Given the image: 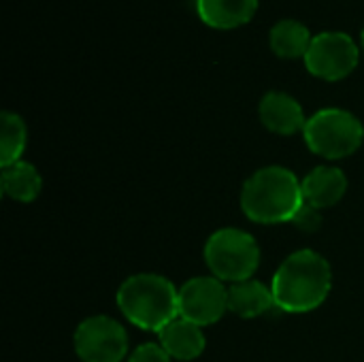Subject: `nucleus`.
Returning <instances> with one entry per match:
<instances>
[{"label":"nucleus","instance_id":"obj_1","mask_svg":"<svg viewBox=\"0 0 364 362\" xmlns=\"http://www.w3.org/2000/svg\"><path fill=\"white\" fill-rule=\"evenodd\" d=\"M333 271L324 256L314 250L290 254L273 277L275 307L286 314H307L318 309L331 294Z\"/></svg>","mask_w":364,"mask_h":362},{"label":"nucleus","instance_id":"obj_2","mask_svg":"<svg viewBox=\"0 0 364 362\" xmlns=\"http://www.w3.org/2000/svg\"><path fill=\"white\" fill-rule=\"evenodd\" d=\"M303 205L301 181L284 166H264L256 171L241 190L243 213L258 224L292 222Z\"/></svg>","mask_w":364,"mask_h":362},{"label":"nucleus","instance_id":"obj_3","mask_svg":"<svg viewBox=\"0 0 364 362\" xmlns=\"http://www.w3.org/2000/svg\"><path fill=\"white\" fill-rule=\"evenodd\" d=\"M117 305L134 326L160 333L179 318V290L162 275L139 273L119 286Z\"/></svg>","mask_w":364,"mask_h":362},{"label":"nucleus","instance_id":"obj_4","mask_svg":"<svg viewBox=\"0 0 364 362\" xmlns=\"http://www.w3.org/2000/svg\"><path fill=\"white\" fill-rule=\"evenodd\" d=\"M205 262L220 282L252 280L260 265V247L256 239L239 228L215 230L205 243Z\"/></svg>","mask_w":364,"mask_h":362},{"label":"nucleus","instance_id":"obj_5","mask_svg":"<svg viewBox=\"0 0 364 362\" xmlns=\"http://www.w3.org/2000/svg\"><path fill=\"white\" fill-rule=\"evenodd\" d=\"M303 137L314 154L339 160L352 156L363 145L364 126L346 109H322L307 119Z\"/></svg>","mask_w":364,"mask_h":362},{"label":"nucleus","instance_id":"obj_6","mask_svg":"<svg viewBox=\"0 0 364 362\" xmlns=\"http://www.w3.org/2000/svg\"><path fill=\"white\" fill-rule=\"evenodd\" d=\"M303 60L314 77L324 81H339L354 73L360 60V51L350 34L322 32L314 36Z\"/></svg>","mask_w":364,"mask_h":362},{"label":"nucleus","instance_id":"obj_7","mask_svg":"<svg viewBox=\"0 0 364 362\" xmlns=\"http://www.w3.org/2000/svg\"><path fill=\"white\" fill-rule=\"evenodd\" d=\"M75 352L83 362H122L128 352L124 326L109 316H92L75 331Z\"/></svg>","mask_w":364,"mask_h":362},{"label":"nucleus","instance_id":"obj_8","mask_svg":"<svg viewBox=\"0 0 364 362\" xmlns=\"http://www.w3.org/2000/svg\"><path fill=\"white\" fill-rule=\"evenodd\" d=\"M226 312L228 290L218 277H194L179 288V318L198 326H209Z\"/></svg>","mask_w":364,"mask_h":362},{"label":"nucleus","instance_id":"obj_9","mask_svg":"<svg viewBox=\"0 0 364 362\" xmlns=\"http://www.w3.org/2000/svg\"><path fill=\"white\" fill-rule=\"evenodd\" d=\"M260 119L267 130L275 134H296L305 130V113L299 100L286 92H269L262 96L258 107Z\"/></svg>","mask_w":364,"mask_h":362},{"label":"nucleus","instance_id":"obj_10","mask_svg":"<svg viewBox=\"0 0 364 362\" xmlns=\"http://www.w3.org/2000/svg\"><path fill=\"white\" fill-rule=\"evenodd\" d=\"M301 190H303V201L316 207L318 211H322L337 205L346 196L348 177L343 175L341 169L318 166L301 181Z\"/></svg>","mask_w":364,"mask_h":362},{"label":"nucleus","instance_id":"obj_11","mask_svg":"<svg viewBox=\"0 0 364 362\" xmlns=\"http://www.w3.org/2000/svg\"><path fill=\"white\" fill-rule=\"evenodd\" d=\"M160 346L175 361H194L205 352L207 339L198 324L183 318L173 320L158 333Z\"/></svg>","mask_w":364,"mask_h":362},{"label":"nucleus","instance_id":"obj_12","mask_svg":"<svg viewBox=\"0 0 364 362\" xmlns=\"http://www.w3.org/2000/svg\"><path fill=\"white\" fill-rule=\"evenodd\" d=\"M258 11V0H196L198 17L215 30H232L247 21Z\"/></svg>","mask_w":364,"mask_h":362},{"label":"nucleus","instance_id":"obj_13","mask_svg":"<svg viewBox=\"0 0 364 362\" xmlns=\"http://www.w3.org/2000/svg\"><path fill=\"white\" fill-rule=\"evenodd\" d=\"M275 307L271 288L256 280H245L228 288V312L239 318H258Z\"/></svg>","mask_w":364,"mask_h":362},{"label":"nucleus","instance_id":"obj_14","mask_svg":"<svg viewBox=\"0 0 364 362\" xmlns=\"http://www.w3.org/2000/svg\"><path fill=\"white\" fill-rule=\"evenodd\" d=\"M311 41H314V36L309 34V28L296 19L277 21L269 34V45H271L273 53L279 58H286V60L305 58Z\"/></svg>","mask_w":364,"mask_h":362},{"label":"nucleus","instance_id":"obj_15","mask_svg":"<svg viewBox=\"0 0 364 362\" xmlns=\"http://www.w3.org/2000/svg\"><path fill=\"white\" fill-rule=\"evenodd\" d=\"M2 194L19 201V203H32L41 190H43V179L30 162H15L11 166H2Z\"/></svg>","mask_w":364,"mask_h":362},{"label":"nucleus","instance_id":"obj_16","mask_svg":"<svg viewBox=\"0 0 364 362\" xmlns=\"http://www.w3.org/2000/svg\"><path fill=\"white\" fill-rule=\"evenodd\" d=\"M28 130L23 119L17 113L4 111L0 115V164L11 166L19 162L23 149H26Z\"/></svg>","mask_w":364,"mask_h":362},{"label":"nucleus","instance_id":"obj_17","mask_svg":"<svg viewBox=\"0 0 364 362\" xmlns=\"http://www.w3.org/2000/svg\"><path fill=\"white\" fill-rule=\"evenodd\" d=\"M128 362H171V356L160 344H143L130 354Z\"/></svg>","mask_w":364,"mask_h":362},{"label":"nucleus","instance_id":"obj_18","mask_svg":"<svg viewBox=\"0 0 364 362\" xmlns=\"http://www.w3.org/2000/svg\"><path fill=\"white\" fill-rule=\"evenodd\" d=\"M292 224H296L301 230H307V233H311V230H316L318 226H320V211L316 209V207H311V205H303L301 207V211L296 213V218L292 220Z\"/></svg>","mask_w":364,"mask_h":362},{"label":"nucleus","instance_id":"obj_19","mask_svg":"<svg viewBox=\"0 0 364 362\" xmlns=\"http://www.w3.org/2000/svg\"><path fill=\"white\" fill-rule=\"evenodd\" d=\"M360 43H363V51H364V30H363V36H360Z\"/></svg>","mask_w":364,"mask_h":362}]
</instances>
